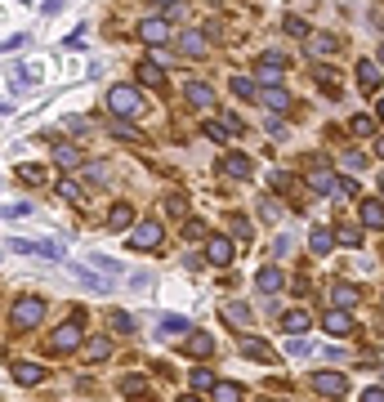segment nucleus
Wrapping results in <instances>:
<instances>
[{
  "mask_svg": "<svg viewBox=\"0 0 384 402\" xmlns=\"http://www.w3.org/2000/svg\"><path fill=\"white\" fill-rule=\"evenodd\" d=\"M362 224L366 228H384V201H362Z\"/></svg>",
  "mask_w": 384,
  "mask_h": 402,
  "instance_id": "21",
  "label": "nucleus"
},
{
  "mask_svg": "<svg viewBox=\"0 0 384 402\" xmlns=\"http://www.w3.org/2000/svg\"><path fill=\"white\" fill-rule=\"evenodd\" d=\"M308 188L313 192H326V197H340V179L331 175V170H313L308 175Z\"/></svg>",
  "mask_w": 384,
  "mask_h": 402,
  "instance_id": "11",
  "label": "nucleus"
},
{
  "mask_svg": "<svg viewBox=\"0 0 384 402\" xmlns=\"http://www.w3.org/2000/svg\"><path fill=\"white\" fill-rule=\"evenodd\" d=\"M81 317H85V313H72L68 317V322H63L54 335H49V344H45V354H54V358H68V354H76V349H81V340H85V331H81Z\"/></svg>",
  "mask_w": 384,
  "mask_h": 402,
  "instance_id": "1",
  "label": "nucleus"
},
{
  "mask_svg": "<svg viewBox=\"0 0 384 402\" xmlns=\"http://www.w3.org/2000/svg\"><path fill=\"white\" fill-rule=\"evenodd\" d=\"M14 326H19V331H27V326H36L41 322V317H45V299H36V295H23L19 299V304H14Z\"/></svg>",
  "mask_w": 384,
  "mask_h": 402,
  "instance_id": "3",
  "label": "nucleus"
},
{
  "mask_svg": "<svg viewBox=\"0 0 384 402\" xmlns=\"http://www.w3.org/2000/svg\"><path fill=\"white\" fill-rule=\"evenodd\" d=\"M139 36H143L147 45H161V41H170V27H165L161 19H143V27H139Z\"/></svg>",
  "mask_w": 384,
  "mask_h": 402,
  "instance_id": "17",
  "label": "nucleus"
},
{
  "mask_svg": "<svg viewBox=\"0 0 384 402\" xmlns=\"http://www.w3.org/2000/svg\"><path fill=\"white\" fill-rule=\"evenodd\" d=\"M362 165H366L362 153H344V170H362Z\"/></svg>",
  "mask_w": 384,
  "mask_h": 402,
  "instance_id": "50",
  "label": "nucleus"
},
{
  "mask_svg": "<svg viewBox=\"0 0 384 402\" xmlns=\"http://www.w3.org/2000/svg\"><path fill=\"white\" fill-rule=\"evenodd\" d=\"M228 228H232V232H237V237H242V242H250V224L242 220V215H232V220H228Z\"/></svg>",
  "mask_w": 384,
  "mask_h": 402,
  "instance_id": "45",
  "label": "nucleus"
},
{
  "mask_svg": "<svg viewBox=\"0 0 384 402\" xmlns=\"http://www.w3.org/2000/svg\"><path fill=\"white\" fill-rule=\"evenodd\" d=\"M85 179H90V188H112V165L108 161H90Z\"/></svg>",
  "mask_w": 384,
  "mask_h": 402,
  "instance_id": "15",
  "label": "nucleus"
},
{
  "mask_svg": "<svg viewBox=\"0 0 384 402\" xmlns=\"http://www.w3.org/2000/svg\"><path fill=\"white\" fill-rule=\"evenodd\" d=\"M308 54H313V58L336 54V36H313V41H308Z\"/></svg>",
  "mask_w": 384,
  "mask_h": 402,
  "instance_id": "33",
  "label": "nucleus"
},
{
  "mask_svg": "<svg viewBox=\"0 0 384 402\" xmlns=\"http://www.w3.org/2000/svg\"><path fill=\"white\" fill-rule=\"evenodd\" d=\"M108 326H112L116 335H135V317H130L125 309H112V313H108Z\"/></svg>",
  "mask_w": 384,
  "mask_h": 402,
  "instance_id": "26",
  "label": "nucleus"
},
{
  "mask_svg": "<svg viewBox=\"0 0 384 402\" xmlns=\"http://www.w3.org/2000/svg\"><path fill=\"white\" fill-rule=\"evenodd\" d=\"M375 157H380V161H384V139H375Z\"/></svg>",
  "mask_w": 384,
  "mask_h": 402,
  "instance_id": "53",
  "label": "nucleus"
},
{
  "mask_svg": "<svg viewBox=\"0 0 384 402\" xmlns=\"http://www.w3.org/2000/svg\"><path fill=\"white\" fill-rule=\"evenodd\" d=\"M54 161L63 165V170H76V165H81V153H76L72 143H58V148H54Z\"/></svg>",
  "mask_w": 384,
  "mask_h": 402,
  "instance_id": "30",
  "label": "nucleus"
},
{
  "mask_svg": "<svg viewBox=\"0 0 384 402\" xmlns=\"http://www.w3.org/2000/svg\"><path fill=\"white\" fill-rule=\"evenodd\" d=\"M219 175L250 179V175H255V165H250V157H246V153H228V157H219Z\"/></svg>",
  "mask_w": 384,
  "mask_h": 402,
  "instance_id": "7",
  "label": "nucleus"
},
{
  "mask_svg": "<svg viewBox=\"0 0 384 402\" xmlns=\"http://www.w3.org/2000/svg\"><path fill=\"white\" fill-rule=\"evenodd\" d=\"M94 264H98V268H103V273H112V277H116V273H121V264H116V259H108V255H98Z\"/></svg>",
  "mask_w": 384,
  "mask_h": 402,
  "instance_id": "51",
  "label": "nucleus"
},
{
  "mask_svg": "<svg viewBox=\"0 0 384 402\" xmlns=\"http://www.w3.org/2000/svg\"><path fill=\"white\" fill-rule=\"evenodd\" d=\"M210 354H214V340H210L206 331H192V335H188V358H197V362H206Z\"/></svg>",
  "mask_w": 384,
  "mask_h": 402,
  "instance_id": "10",
  "label": "nucleus"
},
{
  "mask_svg": "<svg viewBox=\"0 0 384 402\" xmlns=\"http://www.w3.org/2000/svg\"><path fill=\"white\" fill-rule=\"evenodd\" d=\"M183 98H188L192 108H210L214 103V90L206 86V81H188V86H183Z\"/></svg>",
  "mask_w": 384,
  "mask_h": 402,
  "instance_id": "9",
  "label": "nucleus"
},
{
  "mask_svg": "<svg viewBox=\"0 0 384 402\" xmlns=\"http://www.w3.org/2000/svg\"><path fill=\"white\" fill-rule=\"evenodd\" d=\"M255 282H259V291H264V295H277V291H281V282H286V277H281L277 268H259V277H255Z\"/></svg>",
  "mask_w": 384,
  "mask_h": 402,
  "instance_id": "25",
  "label": "nucleus"
},
{
  "mask_svg": "<svg viewBox=\"0 0 384 402\" xmlns=\"http://www.w3.org/2000/svg\"><path fill=\"white\" fill-rule=\"evenodd\" d=\"M179 402H197V398H179Z\"/></svg>",
  "mask_w": 384,
  "mask_h": 402,
  "instance_id": "58",
  "label": "nucleus"
},
{
  "mask_svg": "<svg viewBox=\"0 0 384 402\" xmlns=\"http://www.w3.org/2000/svg\"><path fill=\"white\" fill-rule=\"evenodd\" d=\"M380 63H384V45H380Z\"/></svg>",
  "mask_w": 384,
  "mask_h": 402,
  "instance_id": "56",
  "label": "nucleus"
},
{
  "mask_svg": "<svg viewBox=\"0 0 384 402\" xmlns=\"http://www.w3.org/2000/svg\"><path fill=\"white\" fill-rule=\"evenodd\" d=\"M58 197L63 201H85V188H81L76 179H58Z\"/></svg>",
  "mask_w": 384,
  "mask_h": 402,
  "instance_id": "34",
  "label": "nucleus"
},
{
  "mask_svg": "<svg viewBox=\"0 0 384 402\" xmlns=\"http://www.w3.org/2000/svg\"><path fill=\"white\" fill-rule=\"evenodd\" d=\"M286 354H291V358H308V354H313V344L304 340V335H291V344H286Z\"/></svg>",
  "mask_w": 384,
  "mask_h": 402,
  "instance_id": "39",
  "label": "nucleus"
},
{
  "mask_svg": "<svg viewBox=\"0 0 384 402\" xmlns=\"http://www.w3.org/2000/svg\"><path fill=\"white\" fill-rule=\"evenodd\" d=\"M264 108L269 112H291V94L286 90H264Z\"/></svg>",
  "mask_w": 384,
  "mask_h": 402,
  "instance_id": "29",
  "label": "nucleus"
},
{
  "mask_svg": "<svg viewBox=\"0 0 384 402\" xmlns=\"http://www.w3.org/2000/svg\"><path fill=\"white\" fill-rule=\"evenodd\" d=\"M277 322H281V331H286V335H304L308 331V313L304 309H286Z\"/></svg>",
  "mask_w": 384,
  "mask_h": 402,
  "instance_id": "12",
  "label": "nucleus"
},
{
  "mask_svg": "<svg viewBox=\"0 0 384 402\" xmlns=\"http://www.w3.org/2000/svg\"><path fill=\"white\" fill-rule=\"evenodd\" d=\"M331 299H336V309H353L358 299H362V291H358V287H348V282H340V287L331 291Z\"/></svg>",
  "mask_w": 384,
  "mask_h": 402,
  "instance_id": "22",
  "label": "nucleus"
},
{
  "mask_svg": "<svg viewBox=\"0 0 384 402\" xmlns=\"http://www.w3.org/2000/svg\"><path fill=\"white\" fill-rule=\"evenodd\" d=\"M242 354H246L250 362H273V358H277L269 340H242Z\"/></svg>",
  "mask_w": 384,
  "mask_h": 402,
  "instance_id": "16",
  "label": "nucleus"
},
{
  "mask_svg": "<svg viewBox=\"0 0 384 402\" xmlns=\"http://www.w3.org/2000/svg\"><path fill=\"white\" fill-rule=\"evenodd\" d=\"M214 402H242V384H214Z\"/></svg>",
  "mask_w": 384,
  "mask_h": 402,
  "instance_id": "36",
  "label": "nucleus"
},
{
  "mask_svg": "<svg viewBox=\"0 0 384 402\" xmlns=\"http://www.w3.org/2000/svg\"><path fill=\"white\" fill-rule=\"evenodd\" d=\"M130 246H135V250H157L161 246V224L157 220H143L135 232H130Z\"/></svg>",
  "mask_w": 384,
  "mask_h": 402,
  "instance_id": "4",
  "label": "nucleus"
},
{
  "mask_svg": "<svg viewBox=\"0 0 384 402\" xmlns=\"http://www.w3.org/2000/svg\"><path fill=\"white\" fill-rule=\"evenodd\" d=\"M183 237H188V242H206L210 232H206V224H202V220H188V224H183Z\"/></svg>",
  "mask_w": 384,
  "mask_h": 402,
  "instance_id": "38",
  "label": "nucleus"
},
{
  "mask_svg": "<svg viewBox=\"0 0 384 402\" xmlns=\"http://www.w3.org/2000/svg\"><path fill=\"white\" fill-rule=\"evenodd\" d=\"M331 232H336L340 246H362V228H358V224H336Z\"/></svg>",
  "mask_w": 384,
  "mask_h": 402,
  "instance_id": "28",
  "label": "nucleus"
},
{
  "mask_svg": "<svg viewBox=\"0 0 384 402\" xmlns=\"http://www.w3.org/2000/svg\"><path fill=\"white\" fill-rule=\"evenodd\" d=\"M14 380H19V384H41L45 366L41 362H14Z\"/></svg>",
  "mask_w": 384,
  "mask_h": 402,
  "instance_id": "19",
  "label": "nucleus"
},
{
  "mask_svg": "<svg viewBox=\"0 0 384 402\" xmlns=\"http://www.w3.org/2000/svg\"><path fill=\"white\" fill-rule=\"evenodd\" d=\"M313 389L322 393V398H340V393L348 389V380H344L340 371H317V376H313Z\"/></svg>",
  "mask_w": 384,
  "mask_h": 402,
  "instance_id": "6",
  "label": "nucleus"
},
{
  "mask_svg": "<svg viewBox=\"0 0 384 402\" xmlns=\"http://www.w3.org/2000/svg\"><path fill=\"white\" fill-rule=\"evenodd\" d=\"M281 76H286V58H281V54H264V58H259V81H264L269 90H277Z\"/></svg>",
  "mask_w": 384,
  "mask_h": 402,
  "instance_id": "5",
  "label": "nucleus"
},
{
  "mask_svg": "<svg viewBox=\"0 0 384 402\" xmlns=\"http://www.w3.org/2000/svg\"><path fill=\"white\" fill-rule=\"evenodd\" d=\"M157 331L165 335V340H175V335H188V317H165Z\"/></svg>",
  "mask_w": 384,
  "mask_h": 402,
  "instance_id": "32",
  "label": "nucleus"
},
{
  "mask_svg": "<svg viewBox=\"0 0 384 402\" xmlns=\"http://www.w3.org/2000/svg\"><path fill=\"white\" fill-rule=\"evenodd\" d=\"M273 188L277 192H295V179L291 175H273Z\"/></svg>",
  "mask_w": 384,
  "mask_h": 402,
  "instance_id": "49",
  "label": "nucleus"
},
{
  "mask_svg": "<svg viewBox=\"0 0 384 402\" xmlns=\"http://www.w3.org/2000/svg\"><path fill=\"white\" fill-rule=\"evenodd\" d=\"M85 358H90V362H103V358H112V340H108V335L90 340V344H85Z\"/></svg>",
  "mask_w": 384,
  "mask_h": 402,
  "instance_id": "31",
  "label": "nucleus"
},
{
  "mask_svg": "<svg viewBox=\"0 0 384 402\" xmlns=\"http://www.w3.org/2000/svg\"><path fill=\"white\" fill-rule=\"evenodd\" d=\"M157 5H165V9H170V5H179V0H157Z\"/></svg>",
  "mask_w": 384,
  "mask_h": 402,
  "instance_id": "54",
  "label": "nucleus"
},
{
  "mask_svg": "<svg viewBox=\"0 0 384 402\" xmlns=\"http://www.w3.org/2000/svg\"><path fill=\"white\" fill-rule=\"evenodd\" d=\"M121 389H125L130 398H143V389H147V380H143V376H125V384H121Z\"/></svg>",
  "mask_w": 384,
  "mask_h": 402,
  "instance_id": "43",
  "label": "nucleus"
},
{
  "mask_svg": "<svg viewBox=\"0 0 384 402\" xmlns=\"http://www.w3.org/2000/svg\"><path fill=\"white\" fill-rule=\"evenodd\" d=\"M206 259H210L214 268H228V264H232V242H228V237H210V242H206Z\"/></svg>",
  "mask_w": 384,
  "mask_h": 402,
  "instance_id": "8",
  "label": "nucleus"
},
{
  "mask_svg": "<svg viewBox=\"0 0 384 402\" xmlns=\"http://www.w3.org/2000/svg\"><path fill=\"white\" fill-rule=\"evenodd\" d=\"M112 134H116V139H125V143H143V134H139V130H130L125 121H116V116H112Z\"/></svg>",
  "mask_w": 384,
  "mask_h": 402,
  "instance_id": "37",
  "label": "nucleus"
},
{
  "mask_svg": "<svg viewBox=\"0 0 384 402\" xmlns=\"http://www.w3.org/2000/svg\"><path fill=\"white\" fill-rule=\"evenodd\" d=\"M143 112V94L135 86H112L108 90V116H116V121H130V116Z\"/></svg>",
  "mask_w": 384,
  "mask_h": 402,
  "instance_id": "2",
  "label": "nucleus"
},
{
  "mask_svg": "<svg viewBox=\"0 0 384 402\" xmlns=\"http://www.w3.org/2000/svg\"><path fill=\"white\" fill-rule=\"evenodd\" d=\"M286 36H308V23L304 19H286Z\"/></svg>",
  "mask_w": 384,
  "mask_h": 402,
  "instance_id": "46",
  "label": "nucleus"
},
{
  "mask_svg": "<svg viewBox=\"0 0 384 402\" xmlns=\"http://www.w3.org/2000/svg\"><path fill=\"white\" fill-rule=\"evenodd\" d=\"M232 94H237V98H255V81H250V76H232Z\"/></svg>",
  "mask_w": 384,
  "mask_h": 402,
  "instance_id": "40",
  "label": "nucleus"
},
{
  "mask_svg": "<svg viewBox=\"0 0 384 402\" xmlns=\"http://www.w3.org/2000/svg\"><path fill=\"white\" fill-rule=\"evenodd\" d=\"M139 81H143L147 90H161L165 86V72H161L157 63H139Z\"/></svg>",
  "mask_w": 384,
  "mask_h": 402,
  "instance_id": "24",
  "label": "nucleus"
},
{
  "mask_svg": "<svg viewBox=\"0 0 384 402\" xmlns=\"http://www.w3.org/2000/svg\"><path fill=\"white\" fill-rule=\"evenodd\" d=\"M375 112H380V121H384V98H380V108H375Z\"/></svg>",
  "mask_w": 384,
  "mask_h": 402,
  "instance_id": "55",
  "label": "nucleus"
},
{
  "mask_svg": "<svg viewBox=\"0 0 384 402\" xmlns=\"http://www.w3.org/2000/svg\"><path fill=\"white\" fill-rule=\"evenodd\" d=\"M188 384H192V389H210V393H214V376L206 371V366H197V371H192V380H188Z\"/></svg>",
  "mask_w": 384,
  "mask_h": 402,
  "instance_id": "41",
  "label": "nucleus"
},
{
  "mask_svg": "<svg viewBox=\"0 0 384 402\" xmlns=\"http://www.w3.org/2000/svg\"><path fill=\"white\" fill-rule=\"evenodd\" d=\"M348 130H353V134H358V139H366V134H371V130H375V121H371V116H362V112H358V116H353V121H348Z\"/></svg>",
  "mask_w": 384,
  "mask_h": 402,
  "instance_id": "42",
  "label": "nucleus"
},
{
  "mask_svg": "<svg viewBox=\"0 0 384 402\" xmlns=\"http://www.w3.org/2000/svg\"><path fill=\"white\" fill-rule=\"evenodd\" d=\"M206 139H214V143H219V139H228V130H224L219 121H206Z\"/></svg>",
  "mask_w": 384,
  "mask_h": 402,
  "instance_id": "48",
  "label": "nucleus"
},
{
  "mask_svg": "<svg viewBox=\"0 0 384 402\" xmlns=\"http://www.w3.org/2000/svg\"><path fill=\"white\" fill-rule=\"evenodd\" d=\"M362 402H384V389L375 384V389H362Z\"/></svg>",
  "mask_w": 384,
  "mask_h": 402,
  "instance_id": "52",
  "label": "nucleus"
},
{
  "mask_svg": "<svg viewBox=\"0 0 384 402\" xmlns=\"http://www.w3.org/2000/svg\"><path fill=\"white\" fill-rule=\"evenodd\" d=\"M130 224H135V206L116 201V206L108 210V228H112V232H121V228H130Z\"/></svg>",
  "mask_w": 384,
  "mask_h": 402,
  "instance_id": "13",
  "label": "nucleus"
},
{
  "mask_svg": "<svg viewBox=\"0 0 384 402\" xmlns=\"http://www.w3.org/2000/svg\"><path fill=\"white\" fill-rule=\"evenodd\" d=\"M179 49H183L188 58H202V54H206V36H202V31H183V36H179Z\"/></svg>",
  "mask_w": 384,
  "mask_h": 402,
  "instance_id": "20",
  "label": "nucleus"
},
{
  "mask_svg": "<svg viewBox=\"0 0 384 402\" xmlns=\"http://www.w3.org/2000/svg\"><path fill=\"white\" fill-rule=\"evenodd\" d=\"M224 317H228V326H237V331H246L250 322H255V317H250V309H246V304H228V309H224Z\"/></svg>",
  "mask_w": 384,
  "mask_h": 402,
  "instance_id": "27",
  "label": "nucleus"
},
{
  "mask_svg": "<svg viewBox=\"0 0 384 402\" xmlns=\"http://www.w3.org/2000/svg\"><path fill=\"white\" fill-rule=\"evenodd\" d=\"M322 326H326L331 335H348V331H353V317H348L344 309H331V313L322 317Z\"/></svg>",
  "mask_w": 384,
  "mask_h": 402,
  "instance_id": "18",
  "label": "nucleus"
},
{
  "mask_svg": "<svg viewBox=\"0 0 384 402\" xmlns=\"http://www.w3.org/2000/svg\"><path fill=\"white\" fill-rule=\"evenodd\" d=\"M380 192H384V175H380Z\"/></svg>",
  "mask_w": 384,
  "mask_h": 402,
  "instance_id": "57",
  "label": "nucleus"
},
{
  "mask_svg": "<svg viewBox=\"0 0 384 402\" xmlns=\"http://www.w3.org/2000/svg\"><path fill=\"white\" fill-rule=\"evenodd\" d=\"M259 210H264V220H277V215H281L273 197H259Z\"/></svg>",
  "mask_w": 384,
  "mask_h": 402,
  "instance_id": "47",
  "label": "nucleus"
},
{
  "mask_svg": "<svg viewBox=\"0 0 384 402\" xmlns=\"http://www.w3.org/2000/svg\"><path fill=\"white\" fill-rule=\"evenodd\" d=\"M308 246L317 250V255H326V250H331V246H336V232H331V228H322V224H317V228L308 232Z\"/></svg>",
  "mask_w": 384,
  "mask_h": 402,
  "instance_id": "23",
  "label": "nucleus"
},
{
  "mask_svg": "<svg viewBox=\"0 0 384 402\" xmlns=\"http://www.w3.org/2000/svg\"><path fill=\"white\" fill-rule=\"evenodd\" d=\"M380 81H384V76H380V67L362 58V63H358V86H362L366 94H375V90H380Z\"/></svg>",
  "mask_w": 384,
  "mask_h": 402,
  "instance_id": "14",
  "label": "nucleus"
},
{
  "mask_svg": "<svg viewBox=\"0 0 384 402\" xmlns=\"http://www.w3.org/2000/svg\"><path fill=\"white\" fill-rule=\"evenodd\" d=\"M19 179L36 188V183H45V179H49V170H45V165H19Z\"/></svg>",
  "mask_w": 384,
  "mask_h": 402,
  "instance_id": "35",
  "label": "nucleus"
},
{
  "mask_svg": "<svg viewBox=\"0 0 384 402\" xmlns=\"http://www.w3.org/2000/svg\"><path fill=\"white\" fill-rule=\"evenodd\" d=\"M165 210H170V215H179V220H183V210H188V201H183L179 192H170V197H165Z\"/></svg>",
  "mask_w": 384,
  "mask_h": 402,
  "instance_id": "44",
  "label": "nucleus"
}]
</instances>
